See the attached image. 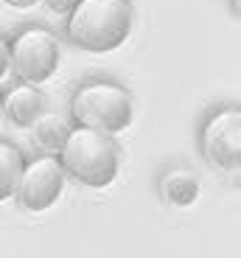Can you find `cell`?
<instances>
[{
	"label": "cell",
	"instance_id": "1",
	"mask_svg": "<svg viewBox=\"0 0 241 258\" xmlns=\"http://www.w3.org/2000/svg\"><path fill=\"white\" fill-rule=\"evenodd\" d=\"M65 23L67 39L85 53H112L129 39L135 9L129 0H76Z\"/></svg>",
	"mask_w": 241,
	"mask_h": 258
},
{
	"label": "cell",
	"instance_id": "2",
	"mask_svg": "<svg viewBox=\"0 0 241 258\" xmlns=\"http://www.w3.org/2000/svg\"><path fill=\"white\" fill-rule=\"evenodd\" d=\"M56 157L67 180H76L78 185L96 188V191L110 188L121 171V146L115 143V138L85 126L70 129Z\"/></svg>",
	"mask_w": 241,
	"mask_h": 258
},
{
	"label": "cell",
	"instance_id": "3",
	"mask_svg": "<svg viewBox=\"0 0 241 258\" xmlns=\"http://www.w3.org/2000/svg\"><path fill=\"white\" fill-rule=\"evenodd\" d=\"M135 118V101L124 84L112 79H90L78 84L70 96L73 126L96 129L104 135H121Z\"/></svg>",
	"mask_w": 241,
	"mask_h": 258
},
{
	"label": "cell",
	"instance_id": "4",
	"mask_svg": "<svg viewBox=\"0 0 241 258\" xmlns=\"http://www.w3.org/2000/svg\"><path fill=\"white\" fill-rule=\"evenodd\" d=\"M59 37L45 26H26L9 39V62L12 73H17L20 82L28 84H45L59 71Z\"/></svg>",
	"mask_w": 241,
	"mask_h": 258
},
{
	"label": "cell",
	"instance_id": "5",
	"mask_svg": "<svg viewBox=\"0 0 241 258\" xmlns=\"http://www.w3.org/2000/svg\"><path fill=\"white\" fill-rule=\"evenodd\" d=\"M199 152L213 168L235 174L241 168V107L224 104L205 115L199 129Z\"/></svg>",
	"mask_w": 241,
	"mask_h": 258
},
{
	"label": "cell",
	"instance_id": "6",
	"mask_svg": "<svg viewBox=\"0 0 241 258\" xmlns=\"http://www.w3.org/2000/svg\"><path fill=\"white\" fill-rule=\"evenodd\" d=\"M67 185V174L56 155H39L34 160H26V168L20 174L14 197L20 205L31 213H42L53 208Z\"/></svg>",
	"mask_w": 241,
	"mask_h": 258
},
{
	"label": "cell",
	"instance_id": "7",
	"mask_svg": "<svg viewBox=\"0 0 241 258\" xmlns=\"http://www.w3.org/2000/svg\"><path fill=\"white\" fill-rule=\"evenodd\" d=\"M42 112H45V96L37 84L17 82L3 93V118H9L17 129H31V123Z\"/></svg>",
	"mask_w": 241,
	"mask_h": 258
},
{
	"label": "cell",
	"instance_id": "8",
	"mask_svg": "<svg viewBox=\"0 0 241 258\" xmlns=\"http://www.w3.org/2000/svg\"><path fill=\"white\" fill-rule=\"evenodd\" d=\"M157 188H160V197L174 208H191L199 200V194H202L199 177L185 166L166 168L160 174V180H157Z\"/></svg>",
	"mask_w": 241,
	"mask_h": 258
},
{
	"label": "cell",
	"instance_id": "9",
	"mask_svg": "<svg viewBox=\"0 0 241 258\" xmlns=\"http://www.w3.org/2000/svg\"><path fill=\"white\" fill-rule=\"evenodd\" d=\"M70 129H73V121H67L65 115H53V112H42L31 123L34 143L42 149V155H59V149L65 146Z\"/></svg>",
	"mask_w": 241,
	"mask_h": 258
},
{
	"label": "cell",
	"instance_id": "10",
	"mask_svg": "<svg viewBox=\"0 0 241 258\" xmlns=\"http://www.w3.org/2000/svg\"><path fill=\"white\" fill-rule=\"evenodd\" d=\"M23 168H26V155L20 152V146L0 138V202L14 197Z\"/></svg>",
	"mask_w": 241,
	"mask_h": 258
},
{
	"label": "cell",
	"instance_id": "11",
	"mask_svg": "<svg viewBox=\"0 0 241 258\" xmlns=\"http://www.w3.org/2000/svg\"><path fill=\"white\" fill-rule=\"evenodd\" d=\"M39 3H45L48 12L62 14V17H67V14H70V9L76 6V0H39Z\"/></svg>",
	"mask_w": 241,
	"mask_h": 258
},
{
	"label": "cell",
	"instance_id": "12",
	"mask_svg": "<svg viewBox=\"0 0 241 258\" xmlns=\"http://www.w3.org/2000/svg\"><path fill=\"white\" fill-rule=\"evenodd\" d=\"M12 73V62H9V39L0 34V82Z\"/></svg>",
	"mask_w": 241,
	"mask_h": 258
},
{
	"label": "cell",
	"instance_id": "13",
	"mask_svg": "<svg viewBox=\"0 0 241 258\" xmlns=\"http://www.w3.org/2000/svg\"><path fill=\"white\" fill-rule=\"evenodd\" d=\"M6 6H12V9H20V12H26V9H31V6H37L39 0H3Z\"/></svg>",
	"mask_w": 241,
	"mask_h": 258
},
{
	"label": "cell",
	"instance_id": "14",
	"mask_svg": "<svg viewBox=\"0 0 241 258\" xmlns=\"http://www.w3.org/2000/svg\"><path fill=\"white\" fill-rule=\"evenodd\" d=\"M230 6H233V14H235V17H238V0H233Z\"/></svg>",
	"mask_w": 241,
	"mask_h": 258
},
{
	"label": "cell",
	"instance_id": "15",
	"mask_svg": "<svg viewBox=\"0 0 241 258\" xmlns=\"http://www.w3.org/2000/svg\"><path fill=\"white\" fill-rule=\"evenodd\" d=\"M0 121H3V90H0Z\"/></svg>",
	"mask_w": 241,
	"mask_h": 258
}]
</instances>
